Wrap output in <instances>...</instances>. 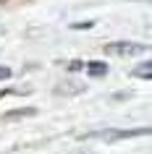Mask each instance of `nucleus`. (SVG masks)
Wrapping results in <instances>:
<instances>
[{"mask_svg": "<svg viewBox=\"0 0 152 154\" xmlns=\"http://www.w3.org/2000/svg\"><path fill=\"white\" fill-rule=\"evenodd\" d=\"M152 125H142V128H102V131H89L84 138H102V141H121V138H139L150 136Z\"/></svg>", "mask_w": 152, "mask_h": 154, "instance_id": "nucleus-1", "label": "nucleus"}, {"mask_svg": "<svg viewBox=\"0 0 152 154\" xmlns=\"http://www.w3.org/2000/svg\"><path fill=\"white\" fill-rule=\"evenodd\" d=\"M105 52H108V55L126 57V55H144V52H150V47L142 45V42H126V39H121V42H110V45H105Z\"/></svg>", "mask_w": 152, "mask_h": 154, "instance_id": "nucleus-2", "label": "nucleus"}, {"mask_svg": "<svg viewBox=\"0 0 152 154\" xmlns=\"http://www.w3.org/2000/svg\"><path fill=\"white\" fill-rule=\"evenodd\" d=\"M87 73L89 76H105L108 73V63H100V60H92V63H87Z\"/></svg>", "mask_w": 152, "mask_h": 154, "instance_id": "nucleus-3", "label": "nucleus"}, {"mask_svg": "<svg viewBox=\"0 0 152 154\" xmlns=\"http://www.w3.org/2000/svg\"><path fill=\"white\" fill-rule=\"evenodd\" d=\"M134 76H136V79H147V81H150V79H152V60L139 63V65L134 68Z\"/></svg>", "mask_w": 152, "mask_h": 154, "instance_id": "nucleus-4", "label": "nucleus"}, {"mask_svg": "<svg viewBox=\"0 0 152 154\" xmlns=\"http://www.w3.org/2000/svg\"><path fill=\"white\" fill-rule=\"evenodd\" d=\"M34 112H37L34 107H24V110H11L5 118H24V115H34Z\"/></svg>", "mask_w": 152, "mask_h": 154, "instance_id": "nucleus-5", "label": "nucleus"}, {"mask_svg": "<svg viewBox=\"0 0 152 154\" xmlns=\"http://www.w3.org/2000/svg\"><path fill=\"white\" fill-rule=\"evenodd\" d=\"M5 79H11V68L0 65V81H5Z\"/></svg>", "mask_w": 152, "mask_h": 154, "instance_id": "nucleus-6", "label": "nucleus"}, {"mask_svg": "<svg viewBox=\"0 0 152 154\" xmlns=\"http://www.w3.org/2000/svg\"><path fill=\"white\" fill-rule=\"evenodd\" d=\"M81 68H87V63H81V60H73L71 63V71H81Z\"/></svg>", "mask_w": 152, "mask_h": 154, "instance_id": "nucleus-7", "label": "nucleus"}, {"mask_svg": "<svg viewBox=\"0 0 152 154\" xmlns=\"http://www.w3.org/2000/svg\"><path fill=\"white\" fill-rule=\"evenodd\" d=\"M134 3H142V0H134Z\"/></svg>", "mask_w": 152, "mask_h": 154, "instance_id": "nucleus-8", "label": "nucleus"}]
</instances>
